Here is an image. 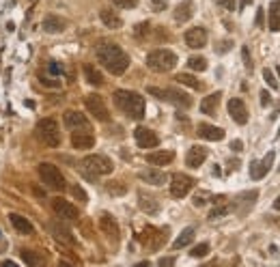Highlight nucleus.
<instances>
[{"label": "nucleus", "mask_w": 280, "mask_h": 267, "mask_svg": "<svg viewBox=\"0 0 280 267\" xmlns=\"http://www.w3.org/2000/svg\"><path fill=\"white\" fill-rule=\"evenodd\" d=\"M207 160V149L205 147H198V145H194L187 149V155H186V164L190 166V168H198V166H203V162Z\"/></svg>", "instance_id": "obj_20"}, {"label": "nucleus", "mask_w": 280, "mask_h": 267, "mask_svg": "<svg viewBox=\"0 0 280 267\" xmlns=\"http://www.w3.org/2000/svg\"><path fill=\"white\" fill-rule=\"evenodd\" d=\"M175 65H177V54L171 50H153L147 54V67L158 74H166L175 69Z\"/></svg>", "instance_id": "obj_3"}, {"label": "nucleus", "mask_w": 280, "mask_h": 267, "mask_svg": "<svg viewBox=\"0 0 280 267\" xmlns=\"http://www.w3.org/2000/svg\"><path fill=\"white\" fill-rule=\"evenodd\" d=\"M166 90V99L164 101H171L179 108H190L192 106V97L184 93V90H177V89H164Z\"/></svg>", "instance_id": "obj_21"}, {"label": "nucleus", "mask_w": 280, "mask_h": 267, "mask_svg": "<svg viewBox=\"0 0 280 267\" xmlns=\"http://www.w3.org/2000/svg\"><path fill=\"white\" fill-rule=\"evenodd\" d=\"M231 45H233V41H220L218 48H216V52H218V54H224V52L231 50Z\"/></svg>", "instance_id": "obj_46"}, {"label": "nucleus", "mask_w": 280, "mask_h": 267, "mask_svg": "<svg viewBox=\"0 0 280 267\" xmlns=\"http://www.w3.org/2000/svg\"><path fill=\"white\" fill-rule=\"evenodd\" d=\"M52 211L56 213L61 220H78L80 218V213H78V207L76 205H71L69 200H65V198H52Z\"/></svg>", "instance_id": "obj_9"}, {"label": "nucleus", "mask_w": 280, "mask_h": 267, "mask_svg": "<svg viewBox=\"0 0 280 267\" xmlns=\"http://www.w3.org/2000/svg\"><path fill=\"white\" fill-rule=\"evenodd\" d=\"M179 84H184V87H190V89H194V90H200L203 89V82H198V78H194V76H190V74H179L177 78H175Z\"/></svg>", "instance_id": "obj_34"}, {"label": "nucleus", "mask_w": 280, "mask_h": 267, "mask_svg": "<svg viewBox=\"0 0 280 267\" xmlns=\"http://www.w3.org/2000/svg\"><path fill=\"white\" fill-rule=\"evenodd\" d=\"M229 114L237 125H246V123H248V108H246V103L242 99H237V97L229 101Z\"/></svg>", "instance_id": "obj_14"}, {"label": "nucleus", "mask_w": 280, "mask_h": 267, "mask_svg": "<svg viewBox=\"0 0 280 267\" xmlns=\"http://www.w3.org/2000/svg\"><path fill=\"white\" fill-rule=\"evenodd\" d=\"M71 145H74V149H93L95 136L91 134V129H74V134H71Z\"/></svg>", "instance_id": "obj_15"}, {"label": "nucleus", "mask_w": 280, "mask_h": 267, "mask_svg": "<svg viewBox=\"0 0 280 267\" xmlns=\"http://www.w3.org/2000/svg\"><path fill=\"white\" fill-rule=\"evenodd\" d=\"M216 203H218V207H213V209H211V213H209V220L222 218V216H226V213H231L233 209H235V205H222V203H224V196L220 198V200H216Z\"/></svg>", "instance_id": "obj_33"}, {"label": "nucleus", "mask_w": 280, "mask_h": 267, "mask_svg": "<svg viewBox=\"0 0 280 267\" xmlns=\"http://www.w3.org/2000/svg\"><path fill=\"white\" fill-rule=\"evenodd\" d=\"M48 229H50L52 235H54V239H58V242H63V244H67V246H74L76 244V237L71 235V231L65 224H61V222H50Z\"/></svg>", "instance_id": "obj_18"}, {"label": "nucleus", "mask_w": 280, "mask_h": 267, "mask_svg": "<svg viewBox=\"0 0 280 267\" xmlns=\"http://www.w3.org/2000/svg\"><path fill=\"white\" fill-rule=\"evenodd\" d=\"M192 15H194V4L190 2V0L177 4V9H175V19H177V22H187Z\"/></svg>", "instance_id": "obj_28"}, {"label": "nucleus", "mask_w": 280, "mask_h": 267, "mask_svg": "<svg viewBox=\"0 0 280 267\" xmlns=\"http://www.w3.org/2000/svg\"><path fill=\"white\" fill-rule=\"evenodd\" d=\"M65 26H67V22H65L63 17L58 15H48L43 19V30L50 32V35H56V32H63Z\"/></svg>", "instance_id": "obj_25"}, {"label": "nucleus", "mask_w": 280, "mask_h": 267, "mask_svg": "<svg viewBox=\"0 0 280 267\" xmlns=\"http://www.w3.org/2000/svg\"><path fill=\"white\" fill-rule=\"evenodd\" d=\"M84 106H87V110L95 116L97 121H103V123H106V121L110 119V112H108L106 103H103V99H101V95H97V93L87 95V97H84Z\"/></svg>", "instance_id": "obj_7"}, {"label": "nucleus", "mask_w": 280, "mask_h": 267, "mask_svg": "<svg viewBox=\"0 0 280 267\" xmlns=\"http://www.w3.org/2000/svg\"><path fill=\"white\" fill-rule=\"evenodd\" d=\"M175 263V257H166V259H160V265L164 267V265H173Z\"/></svg>", "instance_id": "obj_50"}, {"label": "nucleus", "mask_w": 280, "mask_h": 267, "mask_svg": "<svg viewBox=\"0 0 280 267\" xmlns=\"http://www.w3.org/2000/svg\"><path fill=\"white\" fill-rule=\"evenodd\" d=\"M112 4L119 9H134V6H138V0H112Z\"/></svg>", "instance_id": "obj_40"}, {"label": "nucleus", "mask_w": 280, "mask_h": 267, "mask_svg": "<svg viewBox=\"0 0 280 267\" xmlns=\"http://www.w3.org/2000/svg\"><path fill=\"white\" fill-rule=\"evenodd\" d=\"M50 71H52V74H61V67H58L54 61H52V63H50Z\"/></svg>", "instance_id": "obj_51"}, {"label": "nucleus", "mask_w": 280, "mask_h": 267, "mask_svg": "<svg viewBox=\"0 0 280 267\" xmlns=\"http://www.w3.org/2000/svg\"><path fill=\"white\" fill-rule=\"evenodd\" d=\"M218 6H222V9H226V11H233L235 9V0H213Z\"/></svg>", "instance_id": "obj_44"}, {"label": "nucleus", "mask_w": 280, "mask_h": 267, "mask_svg": "<svg viewBox=\"0 0 280 267\" xmlns=\"http://www.w3.org/2000/svg\"><path fill=\"white\" fill-rule=\"evenodd\" d=\"M114 103L121 112H125L129 119L140 121L145 116V99L136 90H114Z\"/></svg>", "instance_id": "obj_2"}, {"label": "nucleus", "mask_w": 280, "mask_h": 267, "mask_svg": "<svg viewBox=\"0 0 280 267\" xmlns=\"http://www.w3.org/2000/svg\"><path fill=\"white\" fill-rule=\"evenodd\" d=\"M63 119H65V125L69 129H91L89 119L82 112H78V110H67Z\"/></svg>", "instance_id": "obj_16"}, {"label": "nucleus", "mask_w": 280, "mask_h": 267, "mask_svg": "<svg viewBox=\"0 0 280 267\" xmlns=\"http://www.w3.org/2000/svg\"><path fill=\"white\" fill-rule=\"evenodd\" d=\"M164 239H166V235H162V231L153 229V226H147V229L142 231V235H140V242L145 244L147 248H160Z\"/></svg>", "instance_id": "obj_19"}, {"label": "nucleus", "mask_w": 280, "mask_h": 267, "mask_svg": "<svg viewBox=\"0 0 280 267\" xmlns=\"http://www.w3.org/2000/svg\"><path fill=\"white\" fill-rule=\"evenodd\" d=\"M84 78H87V82L93 84V87H101L103 84V76L95 65H84Z\"/></svg>", "instance_id": "obj_27"}, {"label": "nucleus", "mask_w": 280, "mask_h": 267, "mask_svg": "<svg viewBox=\"0 0 280 267\" xmlns=\"http://www.w3.org/2000/svg\"><path fill=\"white\" fill-rule=\"evenodd\" d=\"M149 32H151V26H149V22H140V24L134 26V35L138 37V39H145Z\"/></svg>", "instance_id": "obj_37"}, {"label": "nucleus", "mask_w": 280, "mask_h": 267, "mask_svg": "<svg viewBox=\"0 0 280 267\" xmlns=\"http://www.w3.org/2000/svg\"><path fill=\"white\" fill-rule=\"evenodd\" d=\"M250 2H252V0H242V2H239V11H242V9H244V6H248Z\"/></svg>", "instance_id": "obj_53"}, {"label": "nucleus", "mask_w": 280, "mask_h": 267, "mask_svg": "<svg viewBox=\"0 0 280 267\" xmlns=\"http://www.w3.org/2000/svg\"><path fill=\"white\" fill-rule=\"evenodd\" d=\"M151 4L155 6V9H164V2H160V0H151Z\"/></svg>", "instance_id": "obj_52"}, {"label": "nucleus", "mask_w": 280, "mask_h": 267, "mask_svg": "<svg viewBox=\"0 0 280 267\" xmlns=\"http://www.w3.org/2000/svg\"><path fill=\"white\" fill-rule=\"evenodd\" d=\"M134 138H136V145L140 149H153L160 145V138L158 134L151 132L149 127H136L134 129Z\"/></svg>", "instance_id": "obj_10"}, {"label": "nucleus", "mask_w": 280, "mask_h": 267, "mask_svg": "<svg viewBox=\"0 0 280 267\" xmlns=\"http://www.w3.org/2000/svg\"><path fill=\"white\" fill-rule=\"evenodd\" d=\"M71 194H74V196H76L78 200H80V203H87V200H89L87 192H84V190H82L80 185H74V187H71Z\"/></svg>", "instance_id": "obj_42"}, {"label": "nucleus", "mask_w": 280, "mask_h": 267, "mask_svg": "<svg viewBox=\"0 0 280 267\" xmlns=\"http://www.w3.org/2000/svg\"><path fill=\"white\" fill-rule=\"evenodd\" d=\"M138 177L145 181V183H149V185H164L166 181H168V177H166V173H162V171H158V168H149V171H142Z\"/></svg>", "instance_id": "obj_22"}, {"label": "nucleus", "mask_w": 280, "mask_h": 267, "mask_svg": "<svg viewBox=\"0 0 280 267\" xmlns=\"http://www.w3.org/2000/svg\"><path fill=\"white\" fill-rule=\"evenodd\" d=\"M147 164L151 166H166L175 160V153L173 151H153V153H147Z\"/></svg>", "instance_id": "obj_24"}, {"label": "nucleus", "mask_w": 280, "mask_h": 267, "mask_svg": "<svg viewBox=\"0 0 280 267\" xmlns=\"http://www.w3.org/2000/svg\"><path fill=\"white\" fill-rule=\"evenodd\" d=\"M220 99H222V93H220V90L211 93L209 97H205V99L200 101V112L207 114V116H216V110H218Z\"/></svg>", "instance_id": "obj_23"}, {"label": "nucleus", "mask_w": 280, "mask_h": 267, "mask_svg": "<svg viewBox=\"0 0 280 267\" xmlns=\"http://www.w3.org/2000/svg\"><path fill=\"white\" fill-rule=\"evenodd\" d=\"M207 198H209V194H207V192H198L196 196H194V205H196V207H203V205L207 203Z\"/></svg>", "instance_id": "obj_45"}, {"label": "nucleus", "mask_w": 280, "mask_h": 267, "mask_svg": "<svg viewBox=\"0 0 280 267\" xmlns=\"http://www.w3.org/2000/svg\"><path fill=\"white\" fill-rule=\"evenodd\" d=\"M192 239H194V229H184V231H181V235L173 242V248H175V250L186 248L187 244H192Z\"/></svg>", "instance_id": "obj_32"}, {"label": "nucleus", "mask_w": 280, "mask_h": 267, "mask_svg": "<svg viewBox=\"0 0 280 267\" xmlns=\"http://www.w3.org/2000/svg\"><path fill=\"white\" fill-rule=\"evenodd\" d=\"M196 134L205 140H211V142H218L224 138V129L222 127H216V125H209V123H198L196 127Z\"/></svg>", "instance_id": "obj_17"}, {"label": "nucleus", "mask_w": 280, "mask_h": 267, "mask_svg": "<svg viewBox=\"0 0 280 267\" xmlns=\"http://www.w3.org/2000/svg\"><path fill=\"white\" fill-rule=\"evenodd\" d=\"M261 103L263 106H270V93L268 90H261Z\"/></svg>", "instance_id": "obj_49"}, {"label": "nucleus", "mask_w": 280, "mask_h": 267, "mask_svg": "<svg viewBox=\"0 0 280 267\" xmlns=\"http://www.w3.org/2000/svg\"><path fill=\"white\" fill-rule=\"evenodd\" d=\"M242 56H244L246 69H248V71H252V69H255V65H252V58H250V52H248V48H242Z\"/></svg>", "instance_id": "obj_43"}, {"label": "nucleus", "mask_w": 280, "mask_h": 267, "mask_svg": "<svg viewBox=\"0 0 280 267\" xmlns=\"http://www.w3.org/2000/svg\"><path fill=\"white\" fill-rule=\"evenodd\" d=\"M39 177H41V181L50 190L63 192L65 187H67V181H65L63 173L58 171L54 164H50V162H41V164H39Z\"/></svg>", "instance_id": "obj_5"}, {"label": "nucleus", "mask_w": 280, "mask_h": 267, "mask_svg": "<svg viewBox=\"0 0 280 267\" xmlns=\"http://www.w3.org/2000/svg\"><path fill=\"white\" fill-rule=\"evenodd\" d=\"M99 17H101V22L106 24V28L116 30V28H121V26H123V19L116 15L114 11H110V9H101L99 11Z\"/></svg>", "instance_id": "obj_26"}, {"label": "nucleus", "mask_w": 280, "mask_h": 267, "mask_svg": "<svg viewBox=\"0 0 280 267\" xmlns=\"http://www.w3.org/2000/svg\"><path fill=\"white\" fill-rule=\"evenodd\" d=\"M231 149H233L235 153H239V151L244 149V142H242V140H233V142H231Z\"/></svg>", "instance_id": "obj_48"}, {"label": "nucleus", "mask_w": 280, "mask_h": 267, "mask_svg": "<svg viewBox=\"0 0 280 267\" xmlns=\"http://www.w3.org/2000/svg\"><path fill=\"white\" fill-rule=\"evenodd\" d=\"M37 136L45 147L56 149L58 145H61V129H58V123L54 119H41L37 123Z\"/></svg>", "instance_id": "obj_6"}, {"label": "nucleus", "mask_w": 280, "mask_h": 267, "mask_svg": "<svg viewBox=\"0 0 280 267\" xmlns=\"http://www.w3.org/2000/svg\"><path fill=\"white\" fill-rule=\"evenodd\" d=\"M99 229H101L103 235L110 239V242H119V237H121L119 222H116L110 213H101V216H99Z\"/></svg>", "instance_id": "obj_11"}, {"label": "nucleus", "mask_w": 280, "mask_h": 267, "mask_svg": "<svg viewBox=\"0 0 280 267\" xmlns=\"http://www.w3.org/2000/svg\"><path fill=\"white\" fill-rule=\"evenodd\" d=\"M272 166H274V151H270L268 155H265V158L261 160V162H252V164H250V177L252 179H263L265 177V175H268L270 173V168Z\"/></svg>", "instance_id": "obj_12"}, {"label": "nucleus", "mask_w": 280, "mask_h": 267, "mask_svg": "<svg viewBox=\"0 0 280 267\" xmlns=\"http://www.w3.org/2000/svg\"><path fill=\"white\" fill-rule=\"evenodd\" d=\"M270 30L280 32V0H274L270 4Z\"/></svg>", "instance_id": "obj_31"}, {"label": "nucleus", "mask_w": 280, "mask_h": 267, "mask_svg": "<svg viewBox=\"0 0 280 267\" xmlns=\"http://www.w3.org/2000/svg\"><path fill=\"white\" fill-rule=\"evenodd\" d=\"M265 24V17H263V9H257V26L259 28H263Z\"/></svg>", "instance_id": "obj_47"}, {"label": "nucleus", "mask_w": 280, "mask_h": 267, "mask_svg": "<svg viewBox=\"0 0 280 267\" xmlns=\"http://www.w3.org/2000/svg\"><path fill=\"white\" fill-rule=\"evenodd\" d=\"M106 187H108V192L112 194V196H123V194L127 192L125 183H121V181H110V183H108Z\"/></svg>", "instance_id": "obj_35"}, {"label": "nucleus", "mask_w": 280, "mask_h": 267, "mask_svg": "<svg viewBox=\"0 0 280 267\" xmlns=\"http://www.w3.org/2000/svg\"><path fill=\"white\" fill-rule=\"evenodd\" d=\"M263 78H265V82H268V87H272V89H278V82H276V78H274V74H272V69H263Z\"/></svg>", "instance_id": "obj_41"}, {"label": "nucleus", "mask_w": 280, "mask_h": 267, "mask_svg": "<svg viewBox=\"0 0 280 267\" xmlns=\"http://www.w3.org/2000/svg\"><path fill=\"white\" fill-rule=\"evenodd\" d=\"M9 218H11V224L15 226V231H19L22 235H32V231H35V229H32V224H30L26 218L17 216V213H11Z\"/></svg>", "instance_id": "obj_29"}, {"label": "nucleus", "mask_w": 280, "mask_h": 267, "mask_svg": "<svg viewBox=\"0 0 280 267\" xmlns=\"http://www.w3.org/2000/svg\"><path fill=\"white\" fill-rule=\"evenodd\" d=\"M186 45L192 50H200L207 45V30L203 26H196V28H190L186 32Z\"/></svg>", "instance_id": "obj_13"}, {"label": "nucleus", "mask_w": 280, "mask_h": 267, "mask_svg": "<svg viewBox=\"0 0 280 267\" xmlns=\"http://www.w3.org/2000/svg\"><path fill=\"white\" fill-rule=\"evenodd\" d=\"M276 71H278V76H280V67H278V69H276Z\"/></svg>", "instance_id": "obj_55"}, {"label": "nucleus", "mask_w": 280, "mask_h": 267, "mask_svg": "<svg viewBox=\"0 0 280 267\" xmlns=\"http://www.w3.org/2000/svg\"><path fill=\"white\" fill-rule=\"evenodd\" d=\"M278 136H280V127H278Z\"/></svg>", "instance_id": "obj_56"}, {"label": "nucleus", "mask_w": 280, "mask_h": 267, "mask_svg": "<svg viewBox=\"0 0 280 267\" xmlns=\"http://www.w3.org/2000/svg\"><path fill=\"white\" fill-rule=\"evenodd\" d=\"M82 168L91 179H95V177H99V175H110L114 171V164L106 155H87V158L82 160Z\"/></svg>", "instance_id": "obj_4"}, {"label": "nucleus", "mask_w": 280, "mask_h": 267, "mask_svg": "<svg viewBox=\"0 0 280 267\" xmlns=\"http://www.w3.org/2000/svg\"><path fill=\"white\" fill-rule=\"evenodd\" d=\"M95 54H97V61H99L112 76L125 74L129 67V56L116 43H101Z\"/></svg>", "instance_id": "obj_1"}, {"label": "nucleus", "mask_w": 280, "mask_h": 267, "mask_svg": "<svg viewBox=\"0 0 280 267\" xmlns=\"http://www.w3.org/2000/svg\"><path fill=\"white\" fill-rule=\"evenodd\" d=\"M138 198H140V200H138L140 209L145 211V213H149V216H153V213H158V211H160V203H158V200H155V198L147 196V194H140Z\"/></svg>", "instance_id": "obj_30"}, {"label": "nucleus", "mask_w": 280, "mask_h": 267, "mask_svg": "<svg viewBox=\"0 0 280 267\" xmlns=\"http://www.w3.org/2000/svg\"><path fill=\"white\" fill-rule=\"evenodd\" d=\"M274 209H276V211H280V196L274 200Z\"/></svg>", "instance_id": "obj_54"}, {"label": "nucleus", "mask_w": 280, "mask_h": 267, "mask_svg": "<svg viewBox=\"0 0 280 267\" xmlns=\"http://www.w3.org/2000/svg\"><path fill=\"white\" fill-rule=\"evenodd\" d=\"M187 67L194 69V71H205L207 69V61L203 56H192L190 61H187Z\"/></svg>", "instance_id": "obj_36"}, {"label": "nucleus", "mask_w": 280, "mask_h": 267, "mask_svg": "<svg viewBox=\"0 0 280 267\" xmlns=\"http://www.w3.org/2000/svg\"><path fill=\"white\" fill-rule=\"evenodd\" d=\"M190 255H192L194 259H203V257H207V255H209V244H198V246H194Z\"/></svg>", "instance_id": "obj_38"}, {"label": "nucleus", "mask_w": 280, "mask_h": 267, "mask_svg": "<svg viewBox=\"0 0 280 267\" xmlns=\"http://www.w3.org/2000/svg\"><path fill=\"white\" fill-rule=\"evenodd\" d=\"M194 187V179L187 177L184 173H175L171 177V194L175 198H184L187 196V192H190Z\"/></svg>", "instance_id": "obj_8"}, {"label": "nucleus", "mask_w": 280, "mask_h": 267, "mask_svg": "<svg viewBox=\"0 0 280 267\" xmlns=\"http://www.w3.org/2000/svg\"><path fill=\"white\" fill-rule=\"evenodd\" d=\"M22 259H24L26 265H39V263H41V259L35 257L30 250H22Z\"/></svg>", "instance_id": "obj_39"}]
</instances>
